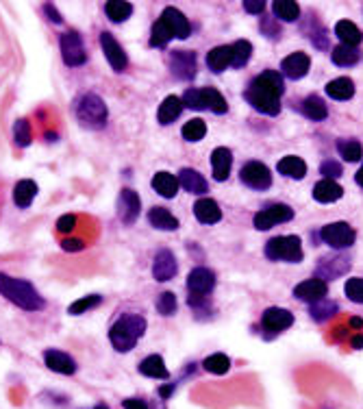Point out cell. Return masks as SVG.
I'll return each instance as SVG.
<instances>
[{"label":"cell","instance_id":"1","mask_svg":"<svg viewBox=\"0 0 363 409\" xmlns=\"http://www.w3.org/2000/svg\"><path fill=\"white\" fill-rule=\"evenodd\" d=\"M285 92L283 76L274 70H265L259 76L250 81V85L246 90V101L253 105L257 112L265 116H276L281 112V96Z\"/></svg>","mask_w":363,"mask_h":409},{"label":"cell","instance_id":"2","mask_svg":"<svg viewBox=\"0 0 363 409\" xmlns=\"http://www.w3.org/2000/svg\"><path fill=\"white\" fill-rule=\"evenodd\" d=\"M0 294H3L9 303L18 305L24 311H39L44 307V298L33 288L29 281L13 279L5 272H0Z\"/></svg>","mask_w":363,"mask_h":409},{"label":"cell","instance_id":"3","mask_svg":"<svg viewBox=\"0 0 363 409\" xmlns=\"http://www.w3.org/2000/svg\"><path fill=\"white\" fill-rule=\"evenodd\" d=\"M144 333H146V318L139 316V313H127V316H122L111 326L109 339L118 353H129Z\"/></svg>","mask_w":363,"mask_h":409},{"label":"cell","instance_id":"4","mask_svg":"<svg viewBox=\"0 0 363 409\" xmlns=\"http://www.w3.org/2000/svg\"><path fill=\"white\" fill-rule=\"evenodd\" d=\"M76 118L85 129H92V131L103 129L107 125V118H109L105 101L98 96V94H92V92L83 94L79 98V105H76Z\"/></svg>","mask_w":363,"mask_h":409},{"label":"cell","instance_id":"5","mask_svg":"<svg viewBox=\"0 0 363 409\" xmlns=\"http://www.w3.org/2000/svg\"><path fill=\"white\" fill-rule=\"evenodd\" d=\"M180 101H183V107H189V109H209V112H214V114L229 112V105H227L225 96L211 87H203V90L191 87L183 94Z\"/></svg>","mask_w":363,"mask_h":409},{"label":"cell","instance_id":"6","mask_svg":"<svg viewBox=\"0 0 363 409\" xmlns=\"http://www.w3.org/2000/svg\"><path fill=\"white\" fill-rule=\"evenodd\" d=\"M265 255L272 262H287V264H298L302 262V244L296 235H283L274 238L265 247Z\"/></svg>","mask_w":363,"mask_h":409},{"label":"cell","instance_id":"7","mask_svg":"<svg viewBox=\"0 0 363 409\" xmlns=\"http://www.w3.org/2000/svg\"><path fill=\"white\" fill-rule=\"evenodd\" d=\"M59 44H61V57H63L65 65L79 67L87 61V52H85V46H83V39L79 33H74V31L63 33Z\"/></svg>","mask_w":363,"mask_h":409},{"label":"cell","instance_id":"8","mask_svg":"<svg viewBox=\"0 0 363 409\" xmlns=\"http://www.w3.org/2000/svg\"><path fill=\"white\" fill-rule=\"evenodd\" d=\"M320 235H322V240L329 244V247L333 249H348V247H353L355 244V229L348 224V222H333V224H326L322 231H320Z\"/></svg>","mask_w":363,"mask_h":409},{"label":"cell","instance_id":"9","mask_svg":"<svg viewBox=\"0 0 363 409\" xmlns=\"http://www.w3.org/2000/svg\"><path fill=\"white\" fill-rule=\"evenodd\" d=\"M159 24L163 26V29L167 31V35H170L172 39H187L189 33H191V24L189 20L180 13L178 9L174 7H165L163 13H161V18H159Z\"/></svg>","mask_w":363,"mask_h":409},{"label":"cell","instance_id":"10","mask_svg":"<svg viewBox=\"0 0 363 409\" xmlns=\"http://www.w3.org/2000/svg\"><path fill=\"white\" fill-rule=\"evenodd\" d=\"M294 218V209L289 207V204H270V207H265L263 211H259L255 216V229L259 231H268L281 222H287Z\"/></svg>","mask_w":363,"mask_h":409},{"label":"cell","instance_id":"11","mask_svg":"<svg viewBox=\"0 0 363 409\" xmlns=\"http://www.w3.org/2000/svg\"><path fill=\"white\" fill-rule=\"evenodd\" d=\"M240 179L244 185L253 187V189H268L272 185V172L261 161H248L242 168Z\"/></svg>","mask_w":363,"mask_h":409},{"label":"cell","instance_id":"12","mask_svg":"<svg viewBox=\"0 0 363 409\" xmlns=\"http://www.w3.org/2000/svg\"><path fill=\"white\" fill-rule=\"evenodd\" d=\"M101 48L105 52V57L109 61V65L114 67L116 72H122V70H127V65H129V59H127V52H124V48L120 46L118 39L111 35V33H101Z\"/></svg>","mask_w":363,"mask_h":409},{"label":"cell","instance_id":"13","mask_svg":"<svg viewBox=\"0 0 363 409\" xmlns=\"http://www.w3.org/2000/svg\"><path fill=\"white\" fill-rule=\"evenodd\" d=\"M139 211H142V200H139V194L135 192V189L124 187L120 192V196H118V218L124 224H133L139 218Z\"/></svg>","mask_w":363,"mask_h":409},{"label":"cell","instance_id":"14","mask_svg":"<svg viewBox=\"0 0 363 409\" xmlns=\"http://www.w3.org/2000/svg\"><path fill=\"white\" fill-rule=\"evenodd\" d=\"M216 285V275L209 268H194L187 277V290L194 298H205Z\"/></svg>","mask_w":363,"mask_h":409},{"label":"cell","instance_id":"15","mask_svg":"<svg viewBox=\"0 0 363 409\" xmlns=\"http://www.w3.org/2000/svg\"><path fill=\"white\" fill-rule=\"evenodd\" d=\"M176 270H178V266H176V257L172 251L163 249L155 255V262H152V277H155V281L165 283V281L174 279Z\"/></svg>","mask_w":363,"mask_h":409},{"label":"cell","instance_id":"16","mask_svg":"<svg viewBox=\"0 0 363 409\" xmlns=\"http://www.w3.org/2000/svg\"><path fill=\"white\" fill-rule=\"evenodd\" d=\"M170 67L172 74L180 81H191L196 76V54L194 52H183L178 50L170 57Z\"/></svg>","mask_w":363,"mask_h":409},{"label":"cell","instance_id":"17","mask_svg":"<svg viewBox=\"0 0 363 409\" xmlns=\"http://www.w3.org/2000/svg\"><path fill=\"white\" fill-rule=\"evenodd\" d=\"M294 296L304 303H320L326 296V283L322 279H307L294 288Z\"/></svg>","mask_w":363,"mask_h":409},{"label":"cell","instance_id":"18","mask_svg":"<svg viewBox=\"0 0 363 409\" xmlns=\"http://www.w3.org/2000/svg\"><path fill=\"white\" fill-rule=\"evenodd\" d=\"M44 364L48 370L52 373H59V375H74L76 373V361L68 355L63 350H52L48 348L44 353Z\"/></svg>","mask_w":363,"mask_h":409},{"label":"cell","instance_id":"19","mask_svg":"<svg viewBox=\"0 0 363 409\" xmlns=\"http://www.w3.org/2000/svg\"><path fill=\"white\" fill-rule=\"evenodd\" d=\"M263 329H268V331H285L291 326V322H294V316H291V311L287 309H281V307H270L268 311L263 313Z\"/></svg>","mask_w":363,"mask_h":409},{"label":"cell","instance_id":"20","mask_svg":"<svg viewBox=\"0 0 363 409\" xmlns=\"http://www.w3.org/2000/svg\"><path fill=\"white\" fill-rule=\"evenodd\" d=\"M309 67H311V61L309 57H307L304 52H294V54H289V57L283 59L281 63V70L287 78H302L307 72H309Z\"/></svg>","mask_w":363,"mask_h":409},{"label":"cell","instance_id":"21","mask_svg":"<svg viewBox=\"0 0 363 409\" xmlns=\"http://www.w3.org/2000/svg\"><path fill=\"white\" fill-rule=\"evenodd\" d=\"M194 216L203 224H216L222 220V209L214 198H198L196 204H194Z\"/></svg>","mask_w":363,"mask_h":409},{"label":"cell","instance_id":"22","mask_svg":"<svg viewBox=\"0 0 363 409\" xmlns=\"http://www.w3.org/2000/svg\"><path fill=\"white\" fill-rule=\"evenodd\" d=\"M231 166H233V155L229 148L218 146L211 153V168H214V179L216 181H227L231 174Z\"/></svg>","mask_w":363,"mask_h":409},{"label":"cell","instance_id":"23","mask_svg":"<svg viewBox=\"0 0 363 409\" xmlns=\"http://www.w3.org/2000/svg\"><path fill=\"white\" fill-rule=\"evenodd\" d=\"M150 185L163 198H174L178 194V187H180L178 185V179H176L174 174H170V172H157L155 176H152Z\"/></svg>","mask_w":363,"mask_h":409},{"label":"cell","instance_id":"24","mask_svg":"<svg viewBox=\"0 0 363 409\" xmlns=\"http://www.w3.org/2000/svg\"><path fill=\"white\" fill-rule=\"evenodd\" d=\"M335 33H338L342 46L357 48L363 42V33L359 31V26L351 20H340L338 24H335Z\"/></svg>","mask_w":363,"mask_h":409},{"label":"cell","instance_id":"25","mask_svg":"<svg viewBox=\"0 0 363 409\" xmlns=\"http://www.w3.org/2000/svg\"><path fill=\"white\" fill-rule=\"evenodd\" d=\"M178 185L187 189L189 194H205L207 192V179L191 168H183L178 174Z\"/></svg>","mask_w":363,"mask_h":409},{"label":"cell","instance_id":"26","mask_svg":"<svg viewBox=\"0 0 363 409\" xmlns=\"http://www.w3.org/2000/svg\"><path fill=\"white\" fill-rule=\"evenodd\" d=\"M35 194H37V183L31 179H22L13 187V202H16L20 209H26L33 202Z\"/></svg>","mask_w":363,"mask_h":409},{"label":"cell","instance_id":"27","mask_svg":"<svg viewBox=\"0 0 363 409\" xmlns=\"http://www.w3.org/2000/svg\"><path fill=\"white\" fill-rule=\"evenodd\" d=\"M180 112H183V101H180L178 96H167L161 105H159V112H157V120L161 122V125H172V122L180 116Z\"/></svg>","mask_w":363,"mask_h":409},{"label":"cell","instance_id":"28","mask_svg":"<svg viewBox=\"0 0 363 409\" xmlns=\"http://www.w3.org/2000/svg\"><path fill=\"white\" fill-rule=\"evenodd\" d=\"M344 194V189L340 183H335L331 179H322L320 183H315L313 187V198L318 202H333V200H340Z\"/></svg>","mask_w":363,"mask_h":409},{"label":"cell","instance_id":"29","mask_svg":"<svg viewBox=\"0 0 363 409\" xmlns=\"http://www.w3.org/2000/svg\"><path fill=\"white\" fill-rule=\"evenodd\" d=\"M233 61V50L231 46H216L214 50H209L207 54V65L214 72H225Z\"/></svg>","mask_w":363,"mask_h":409},{"label":"cell","instance_id":"30","mask_svg":"<svg viewBox=\"0 0 363 409\" xmlns=\"http://www.w3.org/2000/svg\"><path fill=\"white\" fill-rule=\"evenodd\" d=\"M148 222L159 231H176L178 229V220L163 207H152L148 211Z\"/></svg>","mask_w":363,"mask_h":409},{"label":"cell","instance_id":"31","mask_svg":"<svg viewBox=\"0 0 363 409\" xmlns=\"http://www.w3.org/2000/svg\"><path fill=\"white\" fill-rule=\"evenodd\" d=\"M139 373H142L144 377H150V379H167L170 377L161 355H148L142 364H139Z\"/></svg>","mask_w":363,"mask_h":409},{"label":"cell","instance_id":"32","mask_svg":"<svg viewBox=\"0 0 363 409\" xmlns=\"http://www.w3.org/2000/svg\"><path fill=\"white\" fill-rule=\"evenodd\" d=\"M326 94L335 101H348L355 96V83L351 78L340 76V78H333L331 83L326 85Z\"/></svg>","mask_w":363,"mask_h":409},{"label":"cell","instance_id":"33","mask_svg":"<svg viewBox=\"0 0 363 409\" xmlns=\"http://www.w3.org/2000/svg\"><path fill=\"white\" fill-rule=\"evenodd\" d=\"M278 172L283 176H289V179H304L307 174V163L300 157H283L278 161Z\"/></svg>","mask_w":363,"mask_h":409},{"label":"cell","instance_id":"34","mask_svg":"<svg viewBox=\"0 0 363 409\" xmlns=\"http://www.w3.org/2000/svg\"><path fill=\"white\" fill-rule=\"evenodd\" d=\"M105 13L111 22H127L133 16V5L127 0H109L105 5Z\"/></svg>","mask_w":363,"mask_h":409},{"label":"cell","instance_id":"35","mask_svg":"<svg viewBox=\"0 0 363 409\" xmlns=\"http://www.w3.org/2000/svg\"><path fill=\"white\" fill-rule=\"evenodd\" d=\"M272 11L278 20H285V22H294L300 16V7L294 0H276V3H272Z\"/></svg>","mask_w":363,"mask_h":409},{"label":"cell","instance_id":"36","mask_svg":"<svg viewBox=\"0 0 363 409\" xmlns=\"http://www.w3.org/2000/svg\"><path fill=\"white\" fill-rule=\"evenodd\" d=\"M302 112L309 120H324L329 116V109H326V103L320 98V96H309L304 103H302Z\"/></svg>","mask_w":363,"mask_h":409},{"label":"cell","instance_id":"37","mask_svg":"<svg viewBox=\"0 0 363 409\" xmlns=\"http://www.w3.org/2000/svg\"><path fill=\"white\" fill-rule=\"evenodd\" d=\"M101 303H103V296L101 294H87V296H83V298H79V301H74L72 305H70L68 307V313H70V316H81V313L96 309Z\"/></svg>","mask_w":363,"mask_h":409},{"label":"cell","instance_id":"38","mask_svg":"<svg viewBox=\"0 0 363 409\" xmlns=\"http://www.w3.org/2000/svg\"><path fill=\"white\" fill-rule=\"evenodd\" d=\"M231 50H233V61H231V65H233V67H242V65L248 63L250 54H253V44H250L248 39H237V42L231 46Z\"/></svg>","mask_w":363,"mask_h":409},{"label":"cell","instance_id":"39","mask_svg":"<svg viewBox=\"0 0 363 409\" xmlns=\"http://www.w3.org/2000/svg\"><path fill=\"white\" fill-rule=\"evenodd\" d=\"M203 366H205V370L211 375H225L231 368V359L225 355V353H216V355H209Z\"/></svg>","mask_w":363,"mask_h":409},{"label":"cell","instance_id":"40","mask_svg":"<svg viewBox=\"0 0 363 409\" xmlns=\"http://www.w3.org/2000/svg\"><path fill=\"white\" fill-rule=\"evenodd\" d=\"M338 151H340V155L344 157V161H348V163L359 161V159L363 157V148H361V144L355 142V140H340V142H338Z\"/></svg>","mask_w":363,"mask_h":409},{"label":"cell","instance_id":"41","mask_svg":"<svg viewBox=\"0 0 363 409\" xmlns=\"http://www.w3.org/2000/svg\"><path fill=\"white\" fill-rule=\"evenodd\" d=\"M359 50L351 46H335L333 48V61L338 65H355L359 61Z\"/></svg>","mask_w":363,"mask_h":409},{"label":"cell","instance_id":"42","mask_svg":"<svg viewBox=\"0 0 363 409\" xmlns=\"http://www.w3.org/2000/svg\"><path fill=\"white\" fill-rule=\"evenodd\" d=\"M183 138L187 140V142H200L205 135H207V125H205V120H200V118H194V120H189L187 125L183 127Z\"/></svg>","mask_w":363,"mask_h":409},{"label":"cell","instance_id":"43","mask_svg":"<svg viewBox=\"0 0 363 409\" xmlns=\"http://www.w3.org/2000/svg\"><path fill=\"white\" fill-rule=\"evenodd\" d=\"M13 140H16V144L22 146V148H26L31 144V125H29V120L20 118L16 125H13Z\"/></svg>","mask_w":363,"mask_h":409},{"label":"cell","instance_id":"44","mask_svg":"<svg viewBox=\"0 0 363 409\" xmlns=\"http://www.w3.org/2000/svg\"><path fill=\"white\" fill-rule=\"evenodd\" d=\"M157 311L161 316H172L176 311V296L172 292H163L159 298H157Z\"/></svg>","mask_w":363,"mask_h":409},{"label":"cell","instance_id":"45","mask_svg":"<svg viewBox=\"0 0 363 409\" xmlns=\"http://www.w3.org/2000/svg\"><path fill=\"white\" fill-rule=\"evenodd\" d=\"M344 290L353 303H363V279H348Z\"/></svg>","mask_w":363,"mask_h":409},{"label":"cell","instance_id":"46","mask_svg":"<svg viewBox=\"0 0 363 409\" xmlns=\"http://www.w3.org/2000/svg\"><path fill=\"white\" fill-rule=\"evenodd\" d=\"M320 172H322L326 179H331V181H335L338 176H342V166L338 161H333V159H326L322 166H320Z\"/></svg>","mask_w":363,"mask_h":409},{"label":"cell","instance_id":"47","mask_svg":"<svg viewBox=\"0 0 363 409\" xmlns=\"http://www.w3.org/2000/svg\"><path fill=\"white\" fill-rule=\"evenodd\" d=\"M74 229H76V216L74 213H65L57 220V231H61V233H70V231H74Z\"/></svg>","mask_w":363,"mask_h":409},{"label":"cell","instance_id":"48","mask_svg":"<svg viewBox=\"0 0 363 409\" xmlns=\"http://www.w3.org/2000/svg\"><path fill=\"white\" fill-rule=\"evenodd\" d=\"M333 309H335V303H324V305L313 303V307H311V316H313L315 320H324V318H329V316H331Z\"/></svg>","mask_w":363,"mask_h":409},{"label":"cell","instance_id":"49","mask_svg":"<svg viewBox=\"0 0 363 409\" xmlns=\"http://www.w3.org/2000/svg\"><path fill=\"white\" fill-rule=\"evenodd\" d=\"M61 249H63V251H70V253H76V251L85 249V242L79 240V238H68V240L61 242Z\"/></svg>","mask_w":363,"mask_h":409},{"label":"cell","instance_id":"50","mask_svg":"<svg viewBox=\"0 0 363 409\" xmlns=\"http://www.w3.org/2000/svg\"><path fill=\"white\" fill-rule=\"evenodd\" d=\"M44 11L48 13V20H50V22H54V24H61V22H63L61 16H59V11H57V7H54L52 3H46V5H44Z\"/></svg>","mask_w":363,"mask_h":409},{"label":"cell","instance_id":"51","mask_svg":"<svg viewBox=\"0 0 363 409\" xmlns=\"http://www.w3.org/2000/svg\"><path fill=\"white\" fill-rule=\"evenodd\" d=\"M244 9L248 13H253V16H261L263 9H265V3H261V0H259V3H250V0H248V3H244Z\"/></svg>","mask_w":363,"mask_h":409},{"label":"cell","instance_id":"52","mask_svg":"<svg viewBox=\"0 0 363 409\" xmlns=\"http://www.w3.org/2000/svg\"><path fill=\"white\" fill-rule=\"evenodd\" d=\"M124 409H148V405L139 399H127L124 401Z\"/></svg>","mask_w":363,"mask_h":409},{"label":"cell","instance_id":"53","mask_svg":"<svg viewBox=\"0 0 363 409\" xmlns=\"http://www.w3.org/2000/svg\"><path fill=\"white\" fill-rule=\"evenodd\" d=\"M172 392H174V386H165V388H161V397H163V399H167Z\"/></svg>","mask_w":363,"mask_h":409},{"label":"cell","instance_id":"54","mask_svg":"<svg viewBox=\"0 0 363 409\" xmlns=\"http://www.w3.org/2000/svg\"><path fill=\"white\" fill-rule=\"evenodd\" d=\"M355 181L363 187V166L359 168V172H357V176H355Z\"/></svg>","mask_w":363,"mask_h":409},{"label":"cell","instance_id":"55","mask_svg":"<svg viewBox=\"0 0 363 409\" xmlns=\"http://www.w3.org/2000/svg\"><path fill=\"white\" fill-rule=\"evenodd\" d=\"M353 344H355V348H361V346H363V337H361V335L353 337Z\"/></svg>","mask_w":363,"mask_h":409},{"label":"cell","instance_id":"56","mask_svg":"<svg viewBox=\"0 0 363 409\" xmlns=\"http://www.w3.org/2000/svg\"><path fill=\"white\" fill-rule=\"evenodd\" d=\"M94 409H109V407H107V405H96Z\"/></svg>","mask_w":363,"mask_h":409}]
</instances>
